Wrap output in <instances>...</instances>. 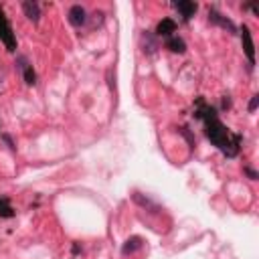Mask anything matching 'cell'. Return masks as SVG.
Instances as JSON below:
<instances>
[{
  "label": "cell",
  "instance_id": "obj_16",
  "mask_svg": "<svg viewBox=\"0 0 259 259\" xmlns=\"http://www.w3.org/2000/svg\"><path fill=\"white\" fill-rule=\"evenodd\" d=\"M257 105H259V95H253V97H251V101H249V111H255V109H257Z\"/></svg>",
  "mask_w": 259,
  "mask_h": 259
},
{
  "label": "cell",
  "instance_id": "obj_4",
  "mask_svg": "<svg viewBox=\"0 0 259 259\" xmlns=\"http://www.w3.org/2000/svg\"><path fill=\"white\" fill-rule=\"evenodd\" d=\"M16 69L22 73V79H24V83L26 85H36V73H34V69H32V65L28 63V59L26 57H16Z\"/></svg>",
  "mask_w": 259,
  "mask_h": 259
},
{
  "label": "cell",
  "instance_id": "obj_15",
  "mask_svg": "<svg viewBox=\"0 0 259 259\" xmlns=\"http://www.w3.org/2000/svg\"><path fill=\"white\" fill-rule=\"evenodd\" d=\"M243 172H245V174H247L251 180H257V178H259V174H257L253 168H249V166H245V168H243Z\"/></svg>",
  "mask_w": 259,
  "mask_h": 259
},
{
  "label": "cell",
  "instance_id": "obj_14",
  "mask_svg": "<svg viewBox=\"0 0 259 259\" xmlns=\"http://www.w3.org/2000/svg\"><path fill=\"white\" fill-rule=\"evenodd\" d=\"M178 132H180V134H182V136L186 138L188 146H190V148H194V136H192V134L188 132V127H184V125H182V127H178Z\"/></svg>",
  "mask_w": 259,
  "mask_h": 259
},
{
  "label": "cell",
  "instance_id": "obj_12",
  "mask_svg": "<svg viewBox=\"0 0 259 259\" xmlns=\"http://www.w3.org/2000/svg\"><path fill=\"white\" fill-rule=\"evenodd\" d=\"M166 49L172 51V53H184L186 51V42L178 34H174V36H168L166 38Z\"/></svg>",
  "mask_w": 259,
  "mask_h": 259
},
{
  "label": "cell",
  "instance_id": "obj_5",
  "mask_svg": "<svg viewBox=\"0 0 259 259\" xmlns=\"http://www.w3.org/2000/svg\"><path fill=\"white\" fill-rule=\"evenodd\" d=\"M241 40H243V51L249 59V65L253 67L255 65V45H253V38H251V30L247 24L241 26Z\"/></svg>",
  "mask_w": 259,
  "mask_h": 259
},
{
  "label": "cell",
  "instance_id": "obj_18",
  "mask_svg": "<svg viewBox=\"0 0 259 259\" xmlns=\"http://www.w3.org/2000/svg\"><path fill=\"white\" fill-rule=\"evenodd\" d=\"M223 107L227 109V107H231V99H229V95H225L223 97Z\"/></svg>",
  "mask_w": 259,
  "mask_h": 259
},
{
  "label": "cell",
  "instance_id": "obj_6",
  "mask_svg": "<svg viewBox=\"0 0 259 259\" xmlns=\"http://www.w3.org/2000/svg\"><path fill=\"white\" fill-rule=\"evenodd\" d=\"M172 6L178 10V14L182 16L184 22L190 20V18L196 14V10H198V4H196V2H190V0H178V2H174Z\"/></svg>",
  "mask_w": 259,
  "mask_h": 259
},
{
  "label": "cell",
  "instance_id": "obj_17",
  "mask_svg": "<svg viewBox=\"0 0 259 259\" xmlns=\"http://www.w3.org/2000/svg\"><path fill=\"white\" fill-rule=\"evenodd\" d=\"M2 140L6 142V146H8L10 150H14V144H12V140H10V136H6V134H2Z\"/></svg>",
  "mask_w": 259,
  "mask_h": 259
},
{
  "label": "cell",
  "instance_id": "obj_8",
  "mask_svg": "<svg viewBox=\"0 0 259 259\" xmlns=\"http://www.w3.org/2000/svg\"><path fill=\"white\" fill-rule=\"evenodd\" d=\"M69 22L73 26H83L87 22V10L81 4H73L69 8Z\"/></svg>",
  "mask_w": 259,
  "mask_h": 259
},
{
  "label": "cell",
  "instance_id": "obj_2",
  "mask_svg": "<svg viewBox=\"0 0 259 259\" xmlns=\"http://www.w3.org/2000/svg\"><path fill=\"white\" fill-rule=\"evenodd\" d=\"M0 40L4 42V47L8 51H16V36H14V30L4 14V10L0 8Z\"/></svg>",
  "mask_w": 259,
  "mask_h": 259
},
{
  "label": "cell",
  "instance_id": "obj_10",
  "mask_svg": "<svg viewBox=\"0 0 259 259\" xmlns=\"http://www.w3.org/2000/svg\"><path fill=\"white\" fill-rule=\"evenodd\" d=\"M142 47H144V53L146 55H154L156 51H158V40H156V34H152V32H144L142 34Z\"/></svg>",
  "mask_w": 259,
  "mask_h": 259
},
{
  "label": "cell",
  "instance_id": "obj_3",
  "mask_svg": "<svg viewBox=\"0 0 259 259\" xmlns=\"http://www.w3.org/2000/svg\"><path fill=\"white\" fill-rule=\"evenodd\" d=\"M208 22H210V24H214V26L225 28V30H227V32H231V34H235V32H237V26L233 24V20H231V18H227L225 14H221L217 8H208Z\"/></svg>",
  "mask_w": 259,
  "mask_h": 259
},
{
  "label": "cell",
  "instance_id": "obj_9",
  "mask_svg": "<svg viewBox=\"0 0 259 259\" xmlns=\"http://www.w3.org/2000/svg\"><path fill=\"white\" fill-rule=\"evenodd\" d=\"M144 247V239L134 235V237H127L125 243L121 245V255H134L136 251H140Z\"/></svg>",
  "mask_w": 259,
  "mask_h": 259
},
{
  "label": "cell",
  "instance_id": "obj_1",
  "mask_svg": "<svg viewBox=\"0 0 259 259\" xmlns=\"http://www.w3.org/2000/svg\"><path fill=\"white\" fill-rule=\"evenodd\" d=\"M194 117L202 121L204 136H206V138L210 140V144L217 146L225 156L235 158V156L239 154L243 136L237 134V132H233V130H229V127L221 121L217 109H214L210 103H206V99L198 97V99L194 101Z\"/></svg>",
  "mask_w": 259,
  "mask_h": 259
},
{
  "label": "cell",
  "instance_id": "obj_7",
  "mask_svg": "<svg viewBox=\"0 0 259 259\" xmlns=\"http://www.w3.org/2000/svg\"><path fill=\"white\" fill-rule=\"evenodd\" d=\"M176 28H178V24H176V20L174 18H162L158 24H156V36H162V38H168V36H174V32H176Z\"/></svg>",
  "mask_w": 259,
  "mask_h": 259
},
{
  "label": "cell",
  "instance_id": "obj_11",
  "mask_svg": "<svg viewBox=\"0 0 259 259\" xmlns=\"http://www.w3.org/2000/svg\"><path fill=\"white\" fill-rule=\"evenodd\" d=\"M22 10H24V14L28 16V20H32V22H38V18H40V6L36 4V2H22Z\"/></svg>",
  "mask_w": 259,
  "mask_h": 259
},
{
  "label": "cell",
  "instance_id": "obj_13",
  "mask_svg": "<svg viewBox=\"0 0 259 259\" xmlns=\"http://www.w3.org/2000/svg\"><path fill=\"white\" fill-rule=\"evenodd\" d=\"M0 217H4V219L14 217V208L10 206V200L6 196H0Z\"/></svg>",
  "mask_w": 259,
  "mask_h": 259
}]
</instances>
